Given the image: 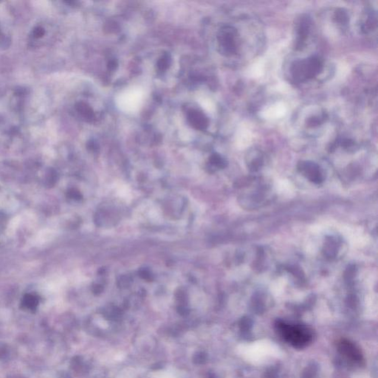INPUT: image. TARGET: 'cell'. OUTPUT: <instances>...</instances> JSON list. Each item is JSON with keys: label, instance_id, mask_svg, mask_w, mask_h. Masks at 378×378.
I'll list each match as a JSON object with an SVG mask.
<instances>
[{"label": "cell", "instance_id": "5", "mask_svg": "<svg viewBox=\"0 0 378 378\" xmlns=\"http://www.w3.org/2000/svg\"><path fill=\"white\" fill-rule=\"evenodd\" d=\"M155 378H175V377L171 372L163 371L162 372L157 373Z\"/></svg>", "mask_w": 378, "mask_h": 378}, {"label": "cell", "instance_id": "2", "mask_svg": "<svg viewBox=\"0 0 378 378\" xmlns=\"http://www.w3.org/2000/svg\"><path fill=\"white\" fill-rule=\"evenodd\" d=\"M145 91L139 86H132L122 90L115 98L117 107L125 113L138 112L144 105Z\"/></svg>", "mask_w": 378, "mask_h": 378}, {"label": "cell", "instance_id": "3", "mask_svg": "<svg viewBox=\"0 0 378 378\" xmlns=\"http://www.w3.org/2000/svg\"><path fill=\"white\" fill-rule=\"evenodd\" d=\"M337 348L340 354L352 364L357 366L364 364L365 359L361 350L353 341L342 338L338 341Z\"/></svg>", "mask_w": 378, "mask_h": 378}, {"label": "cell", "instance_id": "1", "mask_svg": "<svg viewBox=\"0 0 378 378\" xmlns=\"http://www.w3.org/2000/svg\"><path fill=\"white\" fill-rule=\"evenodd\" d=\"M275 330L284 342L295 349L306 348L313 341V330L302 324L278 320L275 324Z\"/></svg>", "mask_w": 378, "mask_h": 378}, {"label": "cell", "instance_id": "4", "mask_svg": "<svg viewBox=\"0 0 378 378\" xmlns=\"http://www.w3.org/2000/svg\"><path fill=\"white\" fill-rule=\"evenodd\" d=\"M299 170L309 181L315 183H321L325 179L322 169L317 164L312 162H302L299 164Z\"/></svg>", "mask_w": 378, "mask_h": 378}]
</instances>
